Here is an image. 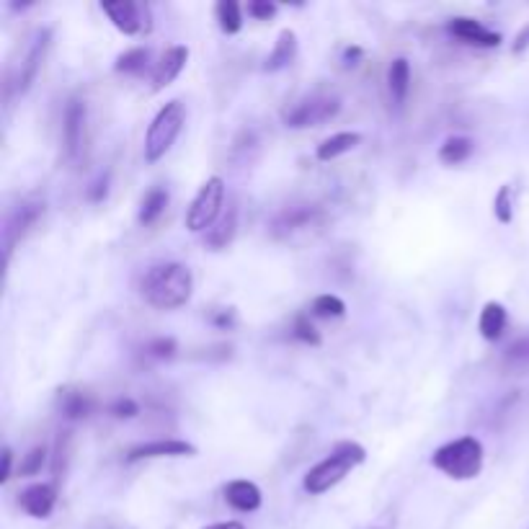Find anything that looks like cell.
<instances>
[{"mask_svg": "<svg viewBox=\"0 0 529 529\" xmlns=\"http://www.w3.org/2000/svg\"><path fill=\"white\" fill-rule=\"evenodd\" d=\"M483 460H486V452H483L478 437L452 439L431 455V465L452 480L478 478L483 470Z\"/></svg>", "mask_w": 529, "mask_h": 529, "instance_id": "obj_4", "label": "cell"}, {"mask_svg": "<svg viewBox=\"0 0 529 529\" xmlns=\"http://www.w3.org/2000/svg\"><path fill=\"white\" fill-rule=\"evenodd\" d=\"M168 202H171V194H168L166 186H153V189L142 197L140 212H137V222L142 228H153L160 217L166 215Z\"/></svg>", "mask_w": 529, "mask_h": 529, "instance_id": "obj_21", "label": "cell"}, {"mask_svg": "<svg viewBox=\"0 0 529 529\" xmlns=\"http://www.w3.org/2000/svg\"><path fill=\"white\" fill-rule=\"evenodd\" d=\"M297 60V34L292 29L279 31L277 42H274V50L269 52L264 62L266 73H279V70L290 68L292 62Z\"/></svg>", "mask_w": 529, "mask_h": 529, "instance_id": "obj_19", "label": "cell"}, {"mask_svg": "<svg viewBox=\"0 0 529 529\" xmlns=\"http://www.w3.org/2000/svg\"><path fill=\"white\" fill-rule=\"evenodd\" d=\"M364 57V50L362 47H357V44H351V47H346L344 55H341V60H344V68H354V65H359V60Z\"/></svg>", "mask_w": 529, "mask_h": 529, "instance_id": "obj_38", "label": "cell"}, {"mask_svg": "<svg viewBox=\"0 0 529 529\" xmlns=\"http://www.w3.org/2000/svg\"><path fill=\"white\" fill-rule=\"evenodd\" d=\"M44 210H47L44 199H26L19 207H13V212L6 220V228H3V253H6V264L11 261L13 248L19 246L21 240L34 230V225L42 220Z\"/></svg>", "mask_w": 529, "mask_h": 529, "instance_id": "obj_10", "label": "cell"}, {"mask_svg": "<svg viewBox=\"0 0 529 529\" xmlns=\"http://www.w3.org/2000/svg\"><path fill=\"white\" fill-rule=\"evenodd\" d=\"M222 493H225L228 506H233L235 511H243V514H248V511H259L261 501H264L261 488L256 486V483H251V480H230Z\"/></svg>", "mask_w": 529, "mask_h": 529, "instance_id": "obj_17", "label": "cell"}, {"mask_svg": "<svg viewBox=\"0 0 529 529\" xmlns=\"http://www.w3.org/2000/svg\"><path fill=\"white\" fill-rule=\"evenodd\" d=\"M326 222L328 212L320 204H290V207H284L282 212L271 217L269 233L279 243H302V240L315 238L318 233H323Z\"/></svg>", "mask_w": 529, "mask_h": 529, "instance_id": "obj_3", "label": "cell"}, {"mask_svg": "<svg viewBox=\"0 0 529 529\" xmlns=\"http://www.w3.org/2000/svg\"><path fill=\"white\" fill-rule=\"evenodd\" d=\"M68 452H70V431H62L60 437H57V450H55V465H52V470H55V480L62 478V473H65V462H68Z\"/></svg>", "mask_w": 529, "mask_h": 529, "instance_id": "obj_32", "label": "cell"}, {"mask_svg": "<svg viewBox=\"0 0 529 529\" xmlns=\"http://www.w3.org/2000/svg\"><path fill=\"white\" fill-rule=\"evenodd\" d=\"M204 529H246L240 522H217V524H210V527Z\"/></svg>", "mask_w": 529, "mask_h": 529, "instance_id": "obj_41", "label": "cell"}, {"mask_svg": "<svg viewBox=\"0 0 529 529\" xmlns=\"http://www.w3.org/2000/svg\"><path fill=\"white\" fill-rule=\"evenodd\" d=\"M140 292L155 310H179L191 300L194 274L181 261H160L142 274Z\"/></svg>", "mask_w": 529, "mask_h": 529, "instance_id": "obj_1", "label": "cell"}, {"mask_svg": "<svg viewBox=\"0 0 529 529\" xmlns=\"http://www.w3.org/2000/svg\"><path fill=\"white\" fill-rule=\"evenodd\" d=\"M359 142H362L359 132H339V135H331L328 140L320 142L318 148H315V158H318L320 163H331V160L351 153Z\"/></svg>", "mask_w": 529, "mask_h": 529, "instance_id": "obj_23", "label": "cell"}, {"mask_svg": "<svg viewBox=\"0 0 529 529\" xmlns=\"http://www.w3.org/2000/svg\"><path fill=\"white\" fill-rule=\"evenodd\" d=\"M248 16L251 19H259V21H269L274 13H277V6L274 3H269V0H251L246 6Z\"/></svg>", "mask_w": 529, "mask_h": 529, "instance_id": "obj_36", "label": "cell"}, {"mask_svg": "<svg viewBox=\"0 0 529 529\" xmlns=\"http://www.w3.org/2000/svg\"><path fill=\"white\" fill-rule=\"evenodd\" d=\"M57 504V486L52 483H34L24 488L19 496V506L34 519H47L55 511Z\"/></svg>", "mask_w": 529, "mask_h": 529, "instance_id": "obj_14", "label": "cell"}, {"mask_svg": "<svg viewBox=\"0 0 529 529\" xmlns=\"http://www.w3.org/2000/svg\"><path fill=\"white\" fill-rule=\"evenodd\" d=\"M101 11L109 16V21L127 37H137L142 31H150V8L132 0H117V3H101Z\"/></svg>", "mask_w": 529, "mask_h": 529, "instance_id": "obj_11", "label": "cell"}, {"mask_svg": "<svg viewBox=\"0 0 529 529\" xmlns=\"http://www.w3.org/2000/svg\"><path fill=\"white\" fill-rule=\"evenodd\" d=\"M235 233H238V207H235V202H230L220 215V220L204 233V246H210L212 251L228 248L233 243Z\"/></svg>", "mask_w": 529, "mask_h": 529, "instance_id": "obj_18", "label": "cell"}, {"mask_svg": "<svg viewBox=\"0 0 529 529\" xmlns=\"http://www.w3.org/2000/svg\"><path fill=\"white\" fill-rule=\"evenodd\" d=\"M473 150H475V142L470 140V137L465 135L447 137V140L442 142V148H439V160L447 163V166H460V163H465V160L473 155Z\"/></svg>", "mask_w": 529, "mask_h": 529, "instance_id": "obj_24", "label": "cell"}, {"mask_svg": "<svg viewBox=\"0 0 529 529\" xmlns=\"http://www.w3.org/2000/svg\"><path fill=\"white\" fill-rule=\"evenodd\" d=\"M292 336H295L297 341H302V344L320 346L318 328H315L313 323H310V318H305V315H300V318L295 320V326H292Z\"/></svg>", "mask_w": 529, "mask_h": 529, "instance_id": "obj_31", "label": "cell"}, {"mask_svg": "<svg viewBox=\"0 0 529 529\" xmlns=\"http://www.w3.org/2000/svg\"><path fill=\"white\" fill-rule=\"evenodd\" d=\"M388 91L390 101L395 104V109L406 104L408 91H411V62L406 57H395L388 68Z\"/></svg>", "mask_w": 529, "mask_h": 529, "instance_id": "obj_20", "label": "cell"}, {"mask_svg": "<svg viewBox=\"0 0 529 529\" xmlns=\"http://www.w3.org/2000/svg\"><path fill=\"white\" fill-rule=\"evenodd\" d=\"M197 447L184 439H153V442H142L127 452L124 460L140 462V460H158V457H194Z\"/></svg>", "mask_w": 529, "mask_h": 529, "instance_id": "obj_12", "label": "cell"}, {"mask_svg": "<svg viewBox=\"0 0 529 529\" xmlns=\"http://www.w3.org/2000/svg\"><path fill=\"white\" fill-rule=\"evenodd\" d=\"M367 460V450L357 442H341L331 450V455L326 460H320L315 468H310V473L302 480V488L310 496H323L331 491L333 486H339L341 480L351 473L354 468H359Z\"/></svg>", "mask_w": 529, "mask_h": 529, "instance_id": "obj_2", "label": "cell"}, {"mask_svg": "<svg viewBox=\"0 0 529 529\" xmlns=\"http://www.w3.org/2000/svg\"><path fill=\"white\" fill-rule=\"evenodd\" d=\"M529 50V24L519 31L517 37H514V44H511V52L514 55H522V52Z\"/></svg>", "mask_w": 529, "mask_h": 529, "instance_id": "obj_40", "label": "cell"}, {"mask_svg": "<svg viewBox=\"0 0 529 529\" xmlns=\"http://www.w3.org/2000/svg\"><path fill=\"white\" fill-rule=\"evenodd\" d=\"M52 47V29H39L31 42L26 44L24 57L19 60L16 70L8 75L6 83V99H13V96H24L31 86H34V80H37L39 70L44 68V60H47V52Z\"/></svg>", "mask_w": 529, "mask_h": 529, "instance_id": "obj_6", "label": "cell"}, {"mask_svg": "<svg viewBox=\"0 0 529 529\" xmlns=\"http://www.w3.org/2000/svg\"><path fill=\"white\" fill-rule=\"evenodd\" d=\"M310 313L315 318H344L346 302L336 295H318L310 305Z\"/></svg>", "mask_w": 529, "mask_h": 529, "instance_id": "obj_27", "label": "cell"}, {"mask_svg": "<svg viewBox=\"0 0 529 529\" xmlns=\"http://www.w3.org/2000/svg\"><path fill=\"white\" fill-rule=\"evenodd\" d=\"M88 148V104L83 96H70L62 111V150L70 166L86 158Z\"/></svg>", "mask_w": 529, "mask_h": 529, "instance_id": "obj_9", "label": "cell"}, {"mask_svg": "<svg viewBox=\"0 0 529 529\" xmlns=\"http://www.w3.org/2000/svg\"><path fill=\"white\" fill-rule=\"evenodd\" d=\"M13 475V450L11 447H3V473H0V483L6 486Z\"/></svg>", "mask_w": 529, "mask_h": 529, "instance_id": "obj_39", "label": "cell"}, {"mask_svg": "<svg viewBox=\"0 0 529 529\" xmlns=\"http://www.w3.org/2000/svg\"><path fill=\"white\" fill-rule=\"evenodd\" d=\"M47 457H50V452H47V447H44V444L31 447V450L24 455V460L19 462L21 478H31V475L42 473V468L47 465Z\"/></svg>", "mask_w": 529, "mask_h": 529, "instance_id": "obj_28", "label": "cell"}, {"mask_svg": "<svg viewBox=\"0 0 529 529\" xmlns=\"http://www.w3.org/2000/svg\"><path fill=\"white\" fill-rule=\"evenodd\" d=\"M504 359L509 364H529V336L517 339L504 351Z\"/></svg>", "mask_w": 529, "mask_h": 529, "instance_id": "obj_34", "label": "cell"}, {"mask_svg": "<svg viewBox=\"0 0 529 529\" xmlns=\"http://www.w3.org/2000/svg\"><path fill=\"white\" fill-rule=\"evenodd\" d=\"M493 215H496V220L501 222V225H511V220H514V202H511V186H501L499 194H496V199H493Z\"/></svg>", "mask_w": 529, "mask_h": 529, "instance_id": "obj_30", "label": "cell"}, {"mask_svg": "<svg viewBox=\"0 0 529 529\" xmlns=\"http://www.w3.org/2000/svg\"><path fill=\"white\" fill-rule=\"evenodd\" d=\"M109 173H101L99 179L93 181L91 186H88L86 189V197H88V202H93V204H101L104 202L106 197H109Z\"/></svg>", "mask_w": 529, "mask_h": 529, "instance_id": "obj_35", "label": "cell"}, {"mask_svg": "<svg viewBox=\"0 0 529 529\" xmlns=\"http://www.w3.org/2000/svg\"><path fill=\"white\" fill-rule=\"evenodd\" d=\"M186 124V106L179 99L168 101L158 109L153 122L148 124L145 132V145H142V155L148 163H158L160 158H166L168 150L173 148V142L179 140L181 130Z\"/></svg>", "mask_w": 529, "mask_h": 529, "instance_id": "obj_5", "label": "cell"}, {"mask_svg": "<svg viewBox=\"0 0 529 529\" xmlns=\"http://www.w3.org/2000/svg\"><path fill=\"white\" fill-rule=\"evenodd\" d=\"M176 351H179V344H176V339H168V336H160V339H153L145 344V357L158 359V362L173 359Z\"/></svg>", "mask_w": 529, "mask_h": 529, "instance_id": "obj_29", "label": "cell"}, {"mask_svg": "<svg viewBox=\"0 0 529 529\" xmlns=\"http://www.w3.org/2000/svg\"><path fill=\"white\" fill-rule=\"evenodd\" d=\"M93 408H96V400H93L91 393H86L83 388L65 385V388L57 390V411H60L62 419L83 421L91 416Z\"/></svg>", "mask_w": 529, "mask_h": 529, "instance_id": "obj_15", "label": "cell"}, {"mask_svg": "<svg viewBox=\"0 0 529 529\" xmlns=\"http://www.w3.org/2000/svg\"><path fill=\"white\" fill-rule=\"evenodd\" d=\"M447 31H450L455 39H460L462 44H470V47L491 50V47H499L501 44L499 31L486 29L478 19H468V16H457V19L447 21Z\"/></svg>", "mask_w": 529, "mask_h": 529, "instance_id": "obj_13", "label": "cell"}, {"mask_svg": "<svg viewBox=\"0 0 529 529\" xmlns=\"http://www.w3.org/2000/svg\"><path fill=\"white\" fill-rule=\"evenodd\" d=\"M186 62H189V47L176 44V47L166 50V55L160 57L153 68V91H163V88L171 86L173 80L181 75V70L186 68Z\"/></svg>", "mask_w": 529, "mask_h": 529, "instance_id": "obj_16", "label": "cell"}, {"mask_svg": "<svg viewBox=\"0 0 529 529\" xmlns=\"http://www.w3.org/2000/svg\"><path fill=\"white\" fill-rule=\"evenodd\" d=\"M150 57H153L150 47H132V50L122 52V55L117 57L114 70L124 75H142L150 68Z\"/></svg>", "mask_w": 529, "mask_h": 529, "instance_id": "obj_25", "label": "cell"}, {"mask_svg": "<svg viewBox=\"0 0 529 529\" xmlns=\"http://www.w3.org/2000/svg\"><path fill=\"white\" fill-rule=\"evenodd\" d=\"M339 111L341 99L336 93H310L282 111V122L292 130H308V127H320L336 119Z\"/></svg>", "mask_w": 529, "mask_h": 529, "instance_id": "obj_8", "label": "cell"}, {"mask_svg": "<svg viewBox=\"0 0 529 529\" xmlns=\"http://www.w3.org/2000/svg\"><path fill=\"white\" fill-rule=\"evenodd\" d=\"M210 323L217 328H233L235 326V310H230V308L215 310V313L210 315Z\"/></svg>", "mask_w": 529, "mask_h": 529, "instance_id": "obj_37", "label": "cell"}, {"mask_svg": "<svg viewBox=\"0 0 529 529\" xmlns=\"http://www.w3.org/2000/svg\"><path fill=\"white\" fill-rule=\"evenodd\" d=\"M109 413L114 419H135L140 413V406H137L135 398H117L109 406Z\"/></svg>", "mask_w": 529, "mask_h": 529, "instance_id": "obj_33", "label": "cell"}, {"mask_svg": "<svg viewBox=\"0 0 529 529\" xmlns=\"http://www.w3.org/2000/svg\"><path fill=\"white\" fill-rule=\"evenodd\" d=\"M225 181L220 176H210L199 186L197 197L191 199L189 210H186V230L191 233H207V230L220 220L225 212Z\"/></svg>", "mask_w": 529, "mask_h": 529, "instance_id": "obj_7", "label": "cell"}, {"mask_svg": "<svg viewBox=\"0 0 529 529\" xmlns=\"http://www.w3.org/2000/svg\"><path fill=\"white\" fill-rule=\"evenodd\" d=\"M506 323H509V313L501 302H486L483 310H480L478 318V331L486 341H499L506 331Z\"/></svg>", "mask_w": 529, "mask_h": 529, "instance_id": "obj_22", "label": "cell"}, {"mask_svg": "<svg viewBox=\"0 0 529 529\" xmlns=\"http://www.w3.org/2000/svg\"><path fill=\"white\" fill-rule=\"evenodd\" d=\"M215 16L222 34H238L243 29V11L235 0H220L215 6Z\"/></svg>", "mask_w": 529, "mask_h": 529, "instance_id": "obj_26", "label": "cell"}]
</instances>
